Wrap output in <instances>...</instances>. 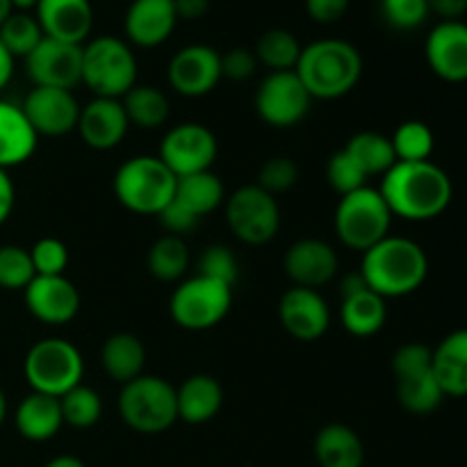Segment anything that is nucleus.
Here are the masks:
<instances>
[{
  "label": "nucleus",
  "instance_id": "37",
  "mask_svg": "<svg viewBox=\"0 0 467 467\" xmlns=\"http://www.w3.org/2000/svg\"><path fill=\"white\" fill-rule=\"evenodd\" d=\"M397 162H424L431 160L436 137L424 121H404L390 137Z\"/></svg>",
  "mask_w": 467,
  "mask_h": 467
},
{
  "label": "nucleus",
  "instance_id": "7",
  "mask_svg": "<svg viewBox=\"0 0 467 467\" xmlns=\"http://www.w3.org/2000/svg\"><path fill=\"white\" fill-rule=\"evenodd\" d=\"M390 226L392 213L379 190L365 185L351 194L340 196L333 228L347 249L365 254L390 235Z\"/></svg>",
  "mask_w": 467,
  "mask_h": 467
},
{
  "label": "nucleus",
  "instance_id": "3",
  "mask_svg": "<svg viewBox=\"0 0 467 467\" xmlns=\"http://www.w3.org/2000/svg\"><path fill=\"white\" fill-rule=\"evenodd\" d=\"M295 73L310 99L336 100L360 82L363 55L345 39H317L304 46Z\"/></svg>",
  "mask_w": 467,
  "mask_h": 467
},
{
  "label": "nucleus",
  "instance_id": "4",
  "mask_svg": "<svg viewBox=\"0 0 467 467\" xmlns=\"http://www.w3.org/2000/svg\"><path fill=\"white\" fill-rule=\"evenodd\" d=\"M178 178L158 155H135L114 173V196L126 210L158 217L176 196Z\"/></svg>",
  "mask_w": 467,
  "mask_h": 467
},
{
  "label": "nucleus",
  "instance_id": "36",
  "mask_svg": "<svg viewBox=\"0 0 467 467\" xmlns=\"http://www.w3.org/2000/svg\"><path fill=\"white\" fill-rule=\"evenodd\" d=\"M41 39H44V30H41L35 14L12 12L7 21L0 26V41L12 53L14 59H26L41 44Z\"/></svg>",
  "mask_w": 467,
  "mask_h": 467
},
{
  "label": "nucleus",
  "instance_id": "12",
  "mask_svg": "<svg viewBox=\"0 0 467 467\" xmlns=\"http://www.w3.org/2000/svg\"><path fill=\"white\" fill-rule=\"evenodd\" d=\"M219 155L217 135L203 123L187 121L171 128L162 137L158 158L171 169L176 178L210 171Z\"/></svg>",
  "mask_w": 467,
  "mask_h": 467
},
{
  "label": "nucleus",
  "instance_id": "27",
  "mask_svg": "<svg viewBox=\"0 0 467 467\" xmlns=\"http://www.w3.org/2000/svg\"><path fill=\"white\" fill-rule=\"evenodd\" d=\"M315 459L319 467H363L365 445L354 429L333 422L315 436Z\"/></svg>",
  "mask_w": 467,
  "mask_h": 467
},
{
  "label": "nucleus",
  "instance_id": "23",
  "mask_svg": "<svg viewBox=\"0 0 467 467\" xmlns=\"http://www.w3.org/2000/svg\"><path fill=\"white\" fill-rule=\"evenodd\" d=\"M178 23L173 0H132L123 27L130 44L140 48H155L173 35Z\"/></svg>",
  "mask_w": 467,
  "mask_h": 467
},
{
  "label": "nucleus",
  "instance_id": "25",
  "mask_svg": "<svg viewBox=\"0 0 467 467\" xmlns=\"http://www.w3.org/2000/svg\"><path fill=\"white\" fill-rule=\"evenodd\" d=\"M14 424L16 431L30 442H46L59 433L64 427L62 406L57 397L30 392L18 401L14 410Z\"/></svg>",
  "mask_w": 467,
  "mask_h": 467
},
{
  "label": "nucleus",
  "instance_id": "10",
  "mask_svg": "<svg viewBox=\"0 0 467 467\" xmlns=\"http://www.w3.org/2000/svg\"><path fill=\"white\" fill-rule=\"evenodd\" d=\"M233 306V285L208 276L187 278L169 299L173 324L185 331H210L226 319Z\"/></svg>",
  "mask_w": 467,
  "mask_h": 467
},
{
  "label": "nucleus",
  "instance_id": "41",
  "mask_svg": "<svg viewBox=\"0 0 467 467\" xmlns=\"http://www.w3.org/2000/svg\"><path fill=\"white\" fill-rule=\"evenodd\" d=\"M36 276H64L68 267V246L57 237H41L30 249Z\"/></svg>",
  "mask_w": 467,
  "mask_h": 467
},
{
  "label": "nucleus",
  "instance_id": "5",
  "mask_svg": "<svg viewBox=\"0 0 467 467\" xmlns=\"http://www.w3.org/2000/svg\"><path fill=\"white\" fill-rule=\"evenodd\" d=\"M117 409L128 429L141 436H155L178 422L176 388L162 377L141 374L121 386Z\"/></svg>",
  "mask_w": 467,
  "mask_h": 467
},
{
  "label": "nucleus",
  "instance_id": "2",
  "mask_svg": "<svg viewBox=\"0 0 467 467\" xmlns=\"http://www.w3.org/2000/svg\"><path fill=\"white\" fill-rule=\"evenodd\" d=\"M360 274L372 292L383 299L409 296L422 287L429 276V258L418 242L388 235L360 260Z\"/></svg>",
  "mask_w": 467,
  "mask_h": 467
},
{
  "label": "nucleus",
  "instance_id": "28",
  "mask_svg": "<svg viewBox=\"0 0 467 467\" xmlns=\"http://www.w3.org/2000/svg\"><path fill=\"white\" fill-rule=\"evenodd\" d=\"M433 374L445 397H467V328L450 333L433 349Z\"/></svg>",
  "mask_w": 467,
  "mask_h": 467
},
{
  "label": "nucleus",
  "instance_id": "18",
  "mask_svg": "<svg viewBox=\"0 0 467 467\" xmlns=\"http://www.w3.org/2000/svg\"><path fill=\"white\" fill-rule=\"evenodd\" d=\"M27 313L41 324L62 327L80 313V292L67 276H35L23 290Z\"/></svg>",
  "mask_w": 467,
  "mask_h": 467
},
{
  "label": "nucleus",
  "instance_id": "30",
  "mask_svg": "<svg viewBox=\"0 0 467 467\" xmlns=\"http://www.w3.org/2000/svg\"><path fill=\"white\" fill-rule=\"evenodd\" d=\"M342 327L356 337H372L386 327L388 308L386 299L372 292L369 287L356 295L342 296L340 304Z\"/></svg>",
  "mask_w": 467,
  "mask_h": 467
},
{
  "label": "nucleus",
  "instance_id": "40",
  "mask_svg": "<svg viewBox=\"0 0 467 467\" xmlns=\"http://www.w3.org/2000/svg\"><path fill=\"white\" fill-rule=\"evenodd\" d=\"M379 12L381 18L392 30H418L429 18L427 0H379Z\"/></svg>",
  "mask_w": 467,
  "mask_h": 467
},
{
  "label": "nucleus",
  "instance_id": "1",
  "mask_svg": "<svg viewBox=\"0 0 467 467\" xmlns=\"http://www.w3.org/2000/svg\"><path fill=\"white\" fill-rule=\"evenodd\" d=\"M379 192L386 199L392 217L406 222H431L451 203L454 185L447 171L431 160L424 162H395L383 176Z\"/></svg>",
  "mask_w": 467,
  "mask_h": 467
},
{
  "label": "nucleus",
  "instance_id": "49",
  "mask_svg": "<svg viewBox=\"0 0 467 467\" xmlns=\"http://www.w3.org/2000/svg\"><path fill=\"white\" fill-rule=\"evenodd\" d=\"M14 205H16V187L9 178V171L0 169V226L12 217Z\"/></svg>",
  "mask_w": 467,
  "mask_h": 467
},
{
  "label": "nucleus",
  "instance_id": "8",
  "mask_svg": "<svg viewBox=\"0 0 467 467\" xmlns=\"http://www.w3.org/2000/svg\"><path fill=\"white\" fill-rule=\"evenodd\" d=\"M23 377L32 392L62 397L85 377V360L80 349L64 337H44L27 349L23 360Z\"/></svg>",
  "mask_w": 467,
  "mask_h": 467
},
{
  "label": "nucleus",
  "instance_id": "35",
  "mask_svg": "<svg viewBox=\"0 0 467 467\" xmlns=\"http://www.w3.org/2000/svg\"><path fill=\"white\" fill-rule=\"evenodd\" d=\"M301 50H304V46L299 44V39H296L290 30L272 27V30L260 35L254 53L258 64L267 67L269 73H276L295 71L296 62H299L301 57Z\"/></svg>",
  "mask_w": 467,
  "mask_h": 467
},
{
  "label": "nucleus",
  "instance_id": "39",
  "mask_svg": "<svg viewBox=\"0 0 467 467\" xmlns=\"http://www.w3.org/2000/svg\"><path fill=\"white\" fill-rule=\"evenodd\" d=\"M35 276L30 249L16 244L0 246V287L3 290H26Z\"/></svg>",
  "mask_w": 467,
  "mask_h": 467
},
{
  "label": "nucleus",
  "instance_id": "34",
  "mask_svg": "<svg viewBox=\"0 0 467 467\" xmlns=\"http://www.w3.org/2000/svg\"><path fill=\"white\" fill-rule=\"evenodd\" d=\"M150 276L162 283H176L190 269V249L185 240L176 235H162L153 242L146 255Z\"/></svg>",
  "mask_w": 467,
  "mask_h": 467
},
{
  "label": "nucleus",
  "instance_id": "53",
  "mask_svg": "<svg viewBox=\"0 0 467 467\" xmlns=\"http://www.w3.org/2000/svg\"><path fill=\"white\" fill-rule=\"evenodd\" d=\"M44 467H87V465L82 463V461L78 459V456L64 454V456H55V459H50Z\"/></svg>",
  "mask_w": 467,
  "mask_h": 467
},
{
  "label": "nucleus",
  "instance_id": "48",
  "mask_svg": "<svg viewBox=\"0 0 467 467\" xmlns=\"http://www.w3.org/2000/svg\"><path fill=\"white\" fill-rule=\"evenodd\" d=\"M429 12L441 16V21H461L467 12V0H427Z\"/></svg>",
  "mask_w": 467,
  "mask_h": 467
},
{
  "label": "nucleus",
  "instance_id": "15",
  "mask_svg": "<svg viewBox=\"0 0 467 467\" xmlns=\"http://www.w3.org/2000/svg\"><path fill=\"white\" fill-rule=\"evenodd\" d=\"M82 46L44 36L26 57V71L35 87L71 91L82 85Z\"/></svg>",
  "mask_w": 467,
  "mask_h": 467
},
{
  "label": "nucleus",
  "instance_id": "13",
  "mask_svg": "<svg viewBox=\"0 0 467 467\" xmlns=\"http://www.w3.org/2000/svg\"><path fill=\"white\" fill-rule=\"evenodd\" d=\"M310 103L313 99L295 71L269 73L255 91V112L278 130L299 126L310 112Z\"/></svg>",
  "mask_w": 467,
  "mask_h": 467
},
{
  "label": "nucleus",
  "instance_id": "19",
  "mask_svg": "<svg viewBox=\"0 0 467 467\" xmlns=\"http://www.w3.org/2000/svg\"><path fill=\"white\" fill-rule=\"evenodd\" d=\"M283 269L296 287L317 290L337 276L340 258L328 242L317 240V237H304L287 249L285 258H283Z\"/></svg>",
  "mask_w": 467,
  "mask_h": 467
},
{
  "label": "nucleus",
  "instance_id": "52",
  "mask_svg": "<svg viewBox=\"0 0 467 467\" xmlns=\"http://www.w3.org/2000/svg\"><path fill=\"white\" fill-rule=\"evenodd\" d=\"M12 76H14V57L12 53L5 48L3 41H0V91L9 85Z\"/></svg>",
  "mask_w": 467,
  "mask_h": 467
},
{
  "label": "nucleus",
  "instance_id": "17",
  "mask_svg": "<svg viewBox=\"0 0 467 467\" xmlns=\"http://www.w3.org/2000/svg\"><path fill=\"white\" fill-rule=\"evenodd\" d=\"M278 319L287 336L301 342H315L331 327V310L319 290L292 285L278 301Z\"/></svg>",
  "mask_w": 467,
  "mask_h": 467
},
{
  "label": "nucleus",
  "instance_id": "56",
  "mask_svg": "<svg viewBox=\"0 0 467 467\" xmlns=\"http://www.w3.org/2000/svg\"><path fill=\"white\" fill-rule=\"evenodd\" d=\"M12 12H14L12 3H9V0H0V26H3V23L7 21L9 14H12Z\"/></svg>",
  "mask_w": 467,
  "mask_h": 467
},
{
  "label": "nucleus",
  "instance_id": "45",
  "mask_svg": "<svg viewBox=\"0 0 467 467\" xmlns=\"http://www.w3.org/2000/svg\"><path fill=\"white\" fill-rule=\"evenodd\" d=\"M255 68H258V59L249 48H231L222 55V78H228V80H249Z\"/></svg>",
  "mask_w": 467,
  "mask_h": 467
},
{
  "label": "nucleus",
  "instance_id": "11",
  "mask_svg": "<svg viewBox=\"0 0 467 467\" xmlns=\"http://www.w3.org/2000/svg\"><path fill=\"white\" fill-rule=\"evenodd\" d=\"M223 213L231 233L244 244L263 246L281 231V208L276 196L258 185L237 187L231 196H226Z\"/></svg>",
  "mask_w": 467,
  "mask_h": 467
},
{
  "label": "nucleus",
  "instance_id": "54",
  "mask_svg": "<svg viewBox=\"0 0 467 467\" xmlns=\"http://www.w3.org/2000/svg\"><path fill=\"white\" fill-rule=\"evenodd\" d=\"M9 3H12L14 12H26V14H30V12H35L36 3H39V0H9Z\"/></svg>",
  "mask_w": 467,
  "mask_h": 467
},
{
  "label": "nucleus",
  "instance_id": "26",
  "mask_svg": "<svg viewBox=\"0 0 467 467\" xmlns=\"http://www.w3.org/2000/svg\"><path fill=\"white\" fill-rule=\"evenodd\" d=\"M178 420L187 424H205L219 415L223 406V388L210 374H194L176 388Z\"/></svg>",
  "mask_w": 467,
  "mask_h": 467
},
{
  "label": "nucleus",
  "instance_id": "20",
  "mask_svg": "<svg viewBox=\"0 0 467 467\" xmlns=\"http://www.w3.org/2000/svg\"><path fill=\"white\" fill-rule=\"evenodd\" d=\"M429 68L445 82L467 80V23L441 21L424 41Z\"/></svg>",
  "mask_w": 467,
  "mask_h": 467
},
{
  "label": "nucleus",
  "instance_id": "31",
  "mask_svg": "<svg viewBox=\"0 0 467 467\" xmlns=\"http://www.w3.org/2000/svg\"><path fill=\"white\" fill-rule=\"evenodd\" d=\"M173 203L185 208L196 219H203L226 203V187L222 178L213 171L178 178Z\"/></svg>",
  "mask_w": 467,
  "mask_h": 467
},
{
  "label": "nucleus",
  "instance_id": "32",
  "mask_svg": "<svg viewBox=\"0 0 467 467\" xmlns=\"http://www.w3.org/2000/svg\"><path fill=\"white\" fill-rule=\"evenodd\" d=\"M345 150L351 155V160L358 164L360 171L368 176V181L374 176H386L397 162L390 137L379 135V132L372 130L356 132V135L347 141Z\"/></svg>",
  "mask_w": 467,
  "mask_h": 467
},
{
  "label": "nucleus",
  "instance_id": "47",
  "mask_svg": "<svg viewBox=\"0 0 467 467\" xmlns=\"http://www.w3.org/2000/svg\"><path fill=\"white\" fill-rule=\"evenodd\" d=\"M351 0H306V12L317 23H336L349 9Z\"/></svg>",
  "mask_w": 467,
  "mask_h": 467
},
{
  "label": "nucleus",
  "instance_id": "22",
  "mask_svg": "<svg viewBox=\"0 0 467 467\" xmlns=\"http://www.w3.org/2000/svg\"><path fill=\"white\" fill-rule=\"evenodd\" d=\"M44 36L85 44L94 26V9L89 0H39L35 9Z\"/></svg>",
  "mask_w": 467,
  "mask_h": 467
},
{
  "label": "nucleus",
  "instance_id": "44",
  "mask_svg": "<svg viewBox=\"0 0 467 467\" xmlns=\"http://www.w3.org/2000/svg\"><path fill=\"white\" fill-rule=\"evenodd\" d=\"M237 258L233 255V251L223 244H213L201 254L199 258V274L201 276L214 278V281L228 283V285H235L237 281Z\"/></svg>",
  "mask_w": 467,
  "mask_h": 467
},
{
  "label": "nucleus",
  "instance_id": "46",
  "mask_svg": "<svg viewBox=\"0 0 467 467\" xmlns=\"http://www.w3.org/2000/svg\"><path fill=\"white\" fill-rule=\"evenodd\" d=\"M158 219L164 226V231H167V235H176V237L187 235V233H192L201 223V219H196L194 214H190L185 208L173 203V201L158 214Z\"/></svg>",
  "mask_w": 467,
  "mask_h": 467
},
{
  "label": "nucleus",
  "instance_id": "14",
  "mask_svg": "<svg viewBox=\"0 0 467 467\" xmlns=\"http://www.w3.org/2000/svg\"><path fill=\"white\" fill-rule=\"evenodd\" d=\"M167 80L185 99L208 96L222 82V53L208 44L185 46L169 62Z\"/></svg>",
  "mask_w": 467,
  "mask_h": 467
},
{
  "label": "nucleus",
  "instance_id": "50",
  "mask_svg": "<svg viewBox=\"0 0 467 467\" xmlns=\"http://www.w3.org/2000/svg\"><path fill=\"white\" fill-rule=\"evenodd\" d=\"M173 7H176L178 18L194 21V18H201L208 12L210 0H173Z\"/></svg>",
  "mask_w": 467,
  "mask_h": 467
},
{
  "label": "nucleus",
  "instance_id": "29",
  "mask_svg": "<svg viewBox=\"0 0 467 467\" xmlns=\"http://www.w3.org/2000/svg\"><path fill=\"white\" fill-rule=\"evenodd\" d=\"M100 365H103V372L108 374L112 381L126 386L132 379L144 374V342L137 336H132V333H114V336H109L108 340L103 342V349H100Z\"/></svg>",
  "mask_w": 467,
  "mask_h": 467
},
{
  "label": "nucleus",
  "instance_id": "38",
  "mask_svg": "<svg viewBox=\"0 0 467 467\" xmlns=\"http://www.w3.org/2000/svg\"><path fill=\"white\" fill-rule=\"evenodd\" d=\"M59 406H62L64 424L73 429L94 427L103 415V400L94 388L85 386V383L59 397Z\"/></svg>",
  "mask_w": 467,
  "mask_h": 467
},
{
  "label": "nucleus",
  "instance_id": "16",
  "mask_svg": "<svg viewBox=\"0 0 467 467\" xmlns=\"http://www.w3.org/2000/svg\"><path fill=\"white\" fill-rule=\"evenodd\" d=\"M21 108L36 135L64 137L78 128L82 105L68 89L32 87Z\"/></svg>",
  "mask_w": 467,
  "mask_h": 467
},
{
  "label": "nucleus",
  "instance_id": "51",
  "mask_svg": "<svg viewBox=\"0 0 467 467\" xmlns=\"http://www.w3.org/2000/svg\"><path fill=\"white\" fill-rule=\"evenodd\" d=\"M365 287H368V283H365V278H363V274H360V269L345 274V276H342V281H340V299H342V296L356 295V292L365 290Z\"/></svg>",
  "mask_w": 467,
  "mask_h": 467
},
{
  "label": "nucleus",
  "instance_id": "43",
  "mask_svg": "<svg viewBox=\"0 0 467 467\" xmlns=\"http://www.w3.org/2000/svg\"><path fill=\"white\" fill-rule=\"evenodd\" d=\"M327 178L328 185L340 196L351 194V192L360 190V187H365L369 182L368 176L360 171L358 164L351 160V155L345 149L331 155V160L327 164Z\"/></svg>",
  "mask_w": 467,
  "mask_h": 467
},
{
  "label": "nucleus",
  "instance_id": "21",
  "mask_svg": "<svg viewBox=\"0 0 467 467\" xmlns=\"http://www.w3.org/2000/svg\"><path fill=\"white\" fill-rule=\"evenodd\" d=\"M130 121L119 99H96L80 108L76 132L89 149L112 150L126 140Z\"/></svg>",
  "mask_w": 467,
  "mask_h": 467
},
{
  "label": "nucleus",
  "instance_id": "9",
  "mask_svg": "<svg viewBox=\"0 0 467 467\" xmlns=\"http://www.w3.org/2000/svg\"><path fill=\"white\" fill-rule=\"evenodd\" d=\"M397 400L413 415H429L442 404L445 392L433 374V349L422 342H406L392 354Z\"/></svg>",
  "mask_w": 467,
  "mask_h": 467
},
{
  "label": "nucleus",
  "instance_id": "33",
  "mask_svg": "<svg viewBox=\"0 0 467 467\" xmlns=\"http://www.w3.org/2000/svg\"><path fill=\"white\" fill-rule=\"evenodd\" d=\"M126 117L130 126L141 128V130H155L164 126L169 119V100L158 87L140 85L137 82L130 91L121 99Z\"/></svg>",
  "mask_w": 467,
  "mask_h": 467
},
{
  "label": "nucleus",
  "instance_id": "55",
  "mask_svg": "<svg viewBox=\"0 0 467 467\" xmlns=\"http://www.w3.org/2000/svg\"><path fill=\"white\" fill-rule=\"evenodd\" d=\"M7 410H9L7 395H5V390H3V388H0V427H3L5 420H7Z\"/></svg>",
  "mask_w": 467,
  "mask_h": 467
},
{
  "label": "nucleus",
  "instance_id": "6",
  "mask_svg": "<svg viewBox=\"0 0 467 467\" xmlns=\"http://www.w3.org/2000/svg\"><path fill=\"white\" fill-rule=\"evenodd\" d=\"M82 85L96 99L121 100L137 85V57L130 44L105 35L82 46Z\"/></svg>",
  "mask_w": 467,
  "mask_h": 467
},
{
  "label": "nucleus",
  "instance_id": "24",
  "mask_svg": "<svg viewBox=\"0 0 467 467\" xmlns=\"http://www.w3.org/2000/svg\"><path fill=\"white\" fill-rule=\"evenodd\" d=\"M36 144L39 135L23 114L21 105L0 100V169L9 171L27 162L35 155Z\"/></svg>",
  "mask_w": 467,
  "mask_h": 467
},
{
  "label": "nucleus",
  "instance_id": "42",
  "mask_svg": "<svg viewBox=\"0 0 467 467\" xmlns=\"http://www.w3.org/2000/svg\"><path fill=\"white\" fill-rule=\"evenodd\" d=\"M296 181H299V167H296L295 160L287 158V155H276L260 167L255 185L276 196L283 192H290L296 185Z\"/></svg>",
  "mask_w": 467,
  "mask_h": 467
}]
</instances>
